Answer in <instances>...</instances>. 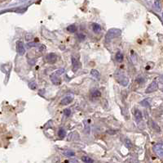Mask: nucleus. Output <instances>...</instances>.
Returning a JSON list of instances; mask_svg holds the SVG:
<instances>
[{
    "mask_svg": "<svg viewBox=\"0 0 163 163\" xmlns=\"http://www.w3.org/2000/svg\"><path fill=\"white\" fill-rule=\"evenodd\" d=\"M162 16H163V15H162Z\"/></svg>",
    "mask_w": 163,
    "mask_h": 163,
    "instance_id": "nucleus-29",
    "label": "nucleus"
},
{
    "mask_svg": "<svg viewBox=\"0 0 163 163\" xmlns=\"http://www.w3.org/2000/svg\"><path fill=\"white\" fill-rule=\"evenodd\" d=\"M121 34H122V30H119V29H110L107 32L106 35H105V41H106V43H108V42H110V41L113 40V39H115V38H117L118 36H120Z\"/></svg>",
    "mask_w": 163,
    "mask_h": 163,
    "instance_id": "nucleus-1",
    "label": "nucleus"
},
{
    "mask_svg": "<svg viewBox=\"0 0 163 163\" xmlns=\"http://www.w3.org/2000/svg\"><path fill=\"white\" fill-rule=\"evenodd\" d=\"M50 78H51V80L52 81V83L54 84H56V85L61 84V79H60L58 76H56V74H52L51 76H50Z\"/></svg>",
    "mask_w": 163,
    "mask_h": 163,
    "instance_id": "nucleus-7",
    "label": "nucleus"
},
{
    "mask_svg": "<svg viewBox=\"0 0 163 163\" xmlns=\"http://www.w3.org/2000/svg\"><path fill=\"white\" fill-rule=\"evenodd\" d=\"M29 87H30L32 90H35V89H36V84H35L34 82H31V83L29 84Z\"/></svg>",
    "mask_w": 163,
    "mask_h": 163,
    "instance_id": "nucleus-23",
    "label": "nucleus"
},
{
    "mask_svg": "<svg viewBox=\"0 0 163 163\" xmlns=\"http://www.w3.org/2000/svg\"><path fill=\"white\" fill-rule=\"evenodd\" d=\"M135 119H136L137 121H140L141 119H142V113H141L140 111L136 110L135 112Z\"/></svg>",
    "mask_w": 163,
    "mask_h": 163,
    "instance_id": "nucleus-15",
    "label": "nucleus"
},
{
    "mask_svg": "<svg viewBox=\"0 0 163 163\" xmlns=\"http://www.w3.org/2000/svg\"><path fill=\"white\" fill-rule=\"evenodd\" d=\"M85 37H86V36H85V34H78V38H79L80 40H84Z\"/></svg>",
    "mask_w": 163,
    "mask_h": 163,
    "instance_id": "nucleus-24",
    "label": "nucleus"
},
{
    "mask_svg": "<svg viewBox=\"0 0 163 163\" xmlns=\"http://www.w3.org/2000/svg\"><path fill=\"white\" fill-rule=\"evenodd\" d=\"M46 60H47V62H48V63L53 64V63H55V62H56L57 56H56L55 53H48V54L47 55V57H46Z\"/></svg>",
    "mask_w": 163,
    "mask_h": 163,
    "instance_id": "nucleus-5",
    "label": "nucleus"
},
{
    "mask_svg": "<svg viewBox=\"0 0 163 163\" xmlns=\"http://www.w3.org/2000/svg\"><path fill=\"white\" fill-rule=\"evenodd\" d=\"M64 155L66 156V157H73L75 155V153L71 150H66V151L64 152Z\"/></svg>",
    "mask_w": 163,
    "mask_h": 163,
    "instance_id": "nucleus-16",
    "label": "nucleus"
},
{
    "mask_svg": "<svg viewBox=\"0 0 163 163\" xmlns=\"http://www.w3.org/2000/svg\"><path fill=\"white\" fill-rule=\"evenodd\" d=\"M123 54L121 53H117V54H116V60H117L118 62H122L123 61Z\"/></svg>",
    "mask_w": 163,
    "mask_h": 163,
    "instance_id": "nucleus-13",
    "label": "nucleus"
},
{
    "mask_svg": "<svg viewBox=\"0 0 163 163\" xmlns=\"http://www.w3.org/2000/svg\"><path fill=\"white\" fill-rule=\"evenodd\" d=\"M17 51L19 53V55H24L25 54V47H24L22 42H21V41H17Z\"/></svg>",
    "mask_w": 163,
    "mask_h": 163,
    "instance_id": "nucleus-4",
    "label": "nucleus"
},
{
    "mask_svg": "<svg viewBox=\"0 0 163 163\" xmlns=\"http://www.w3.org/2000/svg\"><path fill=\"white\" fill-rule=\"evenodd\" d=\"M91 95L94 98H100L101 96V93L97 90H93L91 91Z\"/></svg>",
    "mask_w": 163,
    "mask_h": 163,
    "instance_id": "nucleus-12",
    "label": "nucleus"
},
{
    "mask_svg": "<svg viewBox=\"0 0 163 163\" xmlns=\"http://www.w3.org/2000/svg\"><path fill=\"white\" fill-rule=\"evenodd\" d=\"M73 98L72 96H66L61 101V105H68V104H69L71 102L73 101Z\"/></svg>",
    "mask_w": 163,
    "mask_h": 163,
    "instance_id": "nucleus-6",
    "label": "nucleus"
},
{
    "mask_svg": "<svg viewBox=\"0 0 163 163\" xmlns=\"http://www.w3.org/2000/svg\"><path fill=\"white\" fill-rule=\"evenodd\" d=\"M158 89V84L156 80H153L151 84H149L147 88V90H145V93L146 94H150L152 92H155L156 90Z\"/></svg>",
    "mask_w": 163,
    "mask_h": 163,
    "instance_id": "nucleus-2",
    "label": "nucleus"
},
{
    "mask_svg": "<svg viewBox=\"0 0 163 163\" xmlns=\"http://www.w3.org/2000/svg\"><path fill=\"white\" fill-rule=\"evenodd\" d=\"M92 29H93V30H94L96 33H97V32H100V31L101 27H100V26L99 24L93 23V24H92Z\"/></svg>",
    "mask_w": 163,
    "mask_h": 163,
    "instance_id": "nucleus-10",
    "label": "nucleus"
},
{
    "mask_svg": "<svg viewBox=\"0 0 163 163\" xmlns=\"http://www.w3.org/2000/svg\"><path fill=\"white\" fill-rule=\"evenodd\" d=\"M67 30L69 32H70V33H74V32H76V30H77V26H75V25H70V26H69L67 27Z\"/></svg>",
    "mask_w": 163,
    "mask_h": 163,
    "instance_id": "nucleus-11",
    "label": "nucleus"
},
{
    "mask_svg": "<svg viewBox=\"0 0 163 163\" xmlns=\"http://www.w3.org/2000/svg\"><path fill=\"white\" fill-rule=\"evenodd\" d=\"M64 71H65V69H63V68H61V69H59V70H57L55 74H56V75H62V74L64 73Z\"/></svg>",
    "mask_w": 163,
    "mask_h": 163,
    "instance_id": "nucleus-19",
    "label": "nucleus"
},
{
    "mask_svg": "<svg viewBox=\"0 0 163 163\" xmlns=\"http://www.w3.org/2000/svg\"><path fill=\"white\" fill-rule=\"evenodd\" d=\"M64 113L66 117H69L71 115V110L70 109H65L64 111Z\"/></svg>",
    "mask_w": 163,
    "mask_h": 163,
    "instance_id": "nucleus-21",
    "label": "nucleus"
},
{
    "mask_svg": "<svg viewBox=\"0 0 163 163\" xmlns=\"http://www.w3.org/2000/svg\"><path fill=\"white\" fill-rule=\"evenodd\" d=\"M116 133V131L115 130H112V129H108V130H107V134H108V135H114Z\"/></svg>",
    "mask_w": 163,
    "mask_h": 163,
    "instance_id": "nucleus-25",
    "label": "nucleus"
},
{
    "mask_svg": "<svg viewBox=\"0 0 163 163\" xmlns=\"http://www.w3.org/2000/svg\"><path fill=\"white\" fill-rule=\"evenodd\" d=\"M36 43H29V46H32V47H34V46H36Z\"/></svg>",
    "mask_w": 163,
    "mask_h": 163,
    "instance_id": "nucleus-28",
    "label": "nucleus"
},
{
    "mask_svg": "<svg viewBox=\"0 0 163 163\" xmlns=\"http://www.w3.org/2000/svg\"><path fill=\"white\" fill-rule=\"evenodd\" d=\"M82 161L85 163H93L94 162V161L91 159L89 157H86V156H84V157H82Z\"/></svg>",
    "mask_w": 163,
    "mask_h": 163,
    "instance_id": "nucleus-14",
    "label": "nucleus"
},
{
    "mask_svg": "<svg viewBox=\"0 0 163 163\" xmlns=\"http://www.w3.org/2000/svg\"><path fill=\"white\" fill-rule=\"evenodd\" d=\"M68 163H79V162L77 161V160H75V159H72V160H70V161H69L67 162Z\"/></svg>",
    "mask_w": 163,
    "mask_h": 163,
    "instance_id": "nucleus-26",
    "label": "nucleus"
},
{
    "mask_svg": "<svg viewBox=\"0 0 163 163\" xmlns=\"http://www.w3.org/2000/svg\"><path fill=\"white\" fill-rule=\"evenodd\" d=\"M153 151L159 158H163V144H157L153 147Z\"/></svg>",
    "mask_w": 163,
    "mask_h": 163,
    "instance_id": "nucleus-3",
    "label": "nucleus"
},
{
    "mask_svg": "<svg viewBox=\"0 0 163 163\" xmlns=\"http://www.w3.org/2000/svg\"><path fill=\"white\" fill-rule=\"evenodd\" d=\"M45 49H46L45 45H42V46L40 47V48H39L40 52H43V51L45 50Z\"/></svg>",
    "mask_w": 163,
    "mask_h": 163,
    "instance_id": "nucleus-27",
    "label": "nucleus"
},
{
    "mask_svg": "<svg viewBox=\"0 0 163 163\" xmlns=\"http://www.w3.org/2000/svg\"><path fill=\"white\" fill-rule=\"evenodd\" d=\"M90 75H91L94 78H96V79H100V72H99L97 70H96V69H93V70L90 71Z\"/></svg>",
    "mask_w": 163,
    "mask_h": 163,
    "instance_id": "nucleus-9",
    "label": "nucleus"
},
{
    "mask_svg": "<svg viewBox=\"0 0 163 163\" xmlns=\"http://www.w3.org/2000/svg\"><path fill=\"white\" fill-rule=\"evenodd\" d=\"M147 100H144L140 102V104L142 106H144V107H149V103H146Z\"/></svg>",
    "mask_w": 163,
    "mask_h": 163,
    "instance_id": "nucleus-22",
    "label": "nucleus"
},
{
    "mask_svg": "<svg viewBox=\"0 0 163 163\" xmlns=\"http://www.w3.org/2000/svg\"><path fill=\"white\" fill-rule=\"evenodd\" d=\"M25 39L26 41H29V40H33V35L31 34H26L25 36Z\"/></svg>",
    "mask_w": 163,
    "mask_h": 163,
    "instance_id": "nucleus-18",
    "label": "nucleus"
},
{
    "mask_svg": "<svg viewBox=\"0 0 163 163\" xmlns=\"http://www.w3.org/2000/svg\"><path fill=\"white\" fill-rule=\"evenodd\" d=\"M58 135L61 137V138H64L65 135H66V132L64 129H60L58 131Z\"/></svg>",
    "mask_w": 163,
    "mask_h": 163,
    "instance_id": "nucleus-17",
    "label": "nucleus"
},
{
    "mask_svg": "<svg viewBox=\"0 0 163 163\" xmlns=\"http://www.w3.org/2000/svg\"><path fill=\"white\" fill-rule=\"evenodd\" d=\"M72 63H73V68L74 71H76L81 67V64H80L79 61H78L74 57H72Z\"/></svg>",
    "mask_w": 163,
    "mask_h": 163,
    "instance_id": "nucleus-8",
    "label": "nucleus"
},
{
    "mask_svg": "<svg viewBox=\"0 0 163 163\" xmlns=\"http://www.w3.org/2000/svg\"><path fill=\"white\" fill-rule=\"evenodd\" d=\"M125 144H126V146L128 148H130L131 147H132V144H131V143H130V141L129 140V139H126L125 140Z\"/></svg>",
    "mask_w": 163,
    "mask_h": 163,
    "instance_id": "nucleus-20",
    "label": "nucleus"
}]
</instances>
